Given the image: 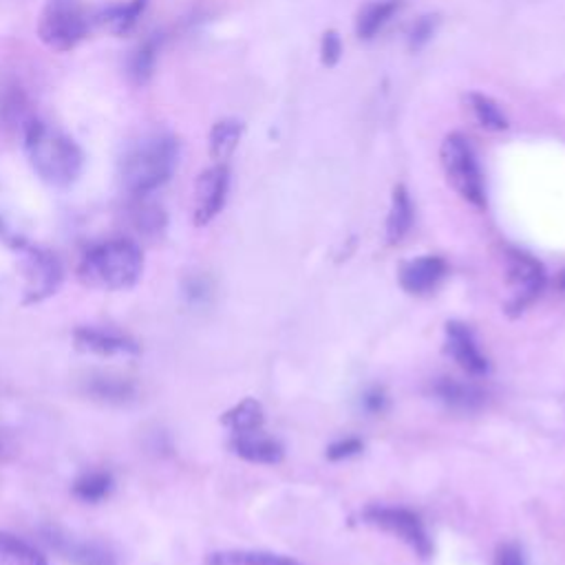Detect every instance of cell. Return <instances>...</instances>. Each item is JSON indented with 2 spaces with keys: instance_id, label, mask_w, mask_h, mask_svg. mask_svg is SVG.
Wrapping results in <instances>:
<instances>
[{
  "instance_id": "14",
  "label": "cell",
  "mask_w": 565,
  "mask_h": 565,
  "mask_svg": "<svg viewBox=\"0 0 565 565\" xmlns=\"http://www.w3.org/2000/svg\"><path fill=\"white\" fill-rule=\"evenodd\" d=\"M434 395L453 411L460 413H473L484 406L486 393L473 385V382H462L455 378H438L434 385Z\"/></svg>"
},
{
  "instance_id": "26",
  "label": "cell",
  "mask_w": 565,
  "mask_h": 565,
  "mask_svg": "<svg viewBox=\"0 0 565 565\" xmlns=\"http://www.w3.org/2000/svg\"><path fill=\"white\" fill-rule=\"evenodd\" d=\"M468 104L470 111L475 113L477 122L488 128V130H504L508 128V120L504 115V111L500 109V104L494 102L492 98L484 96V93H470L468 96Z\"/></svg>"
},
{
  "instance_id": "17",
  "label": "cell",
  "mask_w": 565,
  "mask_h": 565,
  "mask_svg": "<svg viewBox=\"0 0 565 565\" xmlns=\"http://www.w3.org/2000/svg\"><path fill=\"white\" fill-rule=\"evenodd\" d=\"M263 422H265L263 406L254 398L241 400L237 406H233L222 415V424L233 436L256 434L263 429Z\"/></svg>"
},
{
  "instance_id": "8",
  "label": "cell",
  "mask_w": 565,
  "mask_h": 565,
  "mask_svg": "<svg viewBox=\"0 0 565 565\" xmlns=\"http://www.w3.org/2000/svg\"><path fill=\"white\" fill-rule=\"evenodd\" d=\"M367 524L393 535L402 543H406L413 552L419 556H431L434 543L429 539L427 528H424L422 519L411 513L409 508H395V506H369L365 511Z\"/></svg>"
},
{
  "instance_id": "12",
  "label": "cell",
  "mask_w": 565,
  "mask_h": 565,
  "mask_svg": "<svg viewBox=\"0 0 565 565\" xmlns=\"http://www.w3.org/2000/svg\"><path fill=\"white\" fill-rule=\"evenodd\" d=\"M444 276H447V263H444V259L434 256V254H424V256L402 263L400 274H398L402 290L413 297L434 292Z\"/></svg>"
},
{
  "instance_id": "30",
  "label": "cell",
  "mask_w": 565,
  "mask_h": 565,
  "mask_svg": "<svg viewBox=\"0 0 565 565\" xmlns=\"http://www.w3.org/2000/svg\"><path fill=\"white\" fill-rule=\"evenodd\" d=\"M363 449H365V444H363L359 438H344V440L334 442V444L327 449V460H331V462H342V460H349V457H353V455H359Z\"/></svg>"
},
{
  "instance_id": "36",
  "label": "cell",
  "mask_w": 565,
  "mask_h": 565,
  "mask_svg": "<svg viewBox=\"0 0 565 565\" xmlns=\"http://www.w3.org/2000/svg\"><path fill=\"white\" fill-rule=\"evenodd\" d=\"M0 235H3V222H0Z\"/></svg>"
},
{
  "instance_id": "6",
  "label": "cell",
  "mask_w": 565,
  "mask_h": 565,
  "mask_svg": "<svg viewBox=\"0 0 565 565\" xmlns=\"http://www.w3.org/2000/svg\"><path fill=\"white\" fill-rule=\"evenodd\" d=\"M506 280L511 288V301L506 305L511 316L526 312L545 290V267L539 259L524 250L506 252Z\"/></svg>"
},
{
  "instance_id": "4",
  "label": "cell",
  "mask_w": 565,
  "mask_h": 565,
  "mask_svg": "<svg viewBox=\"0 0 565 565\" xmlns=\"http://www.w3.org/2000/svg\"><path fill=\"white\" fill-rule=\"evenodd\" d=\"M442 168L447 173L449 184L455 188V192L466 199L468 203L484 208L486 205V186L484 177L477 164V158L473 153V147L468 139L460 133H451L440 149Z\"/></svg>"
},
{
  "instance_id": "31",
  "label": "cell",
  "mask_w": 565,
  "mask_h": 565,
  "mask_svg": "<svg viewBox=\"0 0 565 565\" xmlns=\"http://www.w3.org/2000/svg\"><path fill=\"white\" fill-rule=\"evenodd\" d=\"M363 409L372 415H378V413H385L387 411V404H389V398L385 393V389L380 387H372L363 393V400H361Z\"/></svg>"
},
{
  "instance_id": "16",
  "label": "cell",
  "mask_w": 565,
  "mask_h": 565,
  "mask_svg": "<svg viewBox=\"0 0 565 565\" xmlns=\"http://www.w3.org/2000/svg\"><path fill=\"white\" fill-rule=\"evenodd\" d=\"M85 391H87L89 398H93L98 402L122 406V404H128V402L135 400L137 385L130 378H124V376L93 374V376L87 378Z\"/></svg>"
},
{
  "instance_id": "1",
  "label": "cell",
  "mask_w": 565,
  "mask_h": 565,
  "mask_svg": "<svg viewBox=\"0 0 565 565\" xmlns=\"http://www.w3.org/2000/svg\"><path fill=\"white\" fill-rule=\"evenodd\" d=\"M23 135L27 158L42 181L58 188L78 181L85 168V155L74 139L38 120H29Z\"/></svg>"
},
{
  "instance_id": "34",
  "label": "cell",
  "mask_w": 565,
  "mask_h": 565,
  "mask_svg": "<svg viewBox=\"0 0 565 565\" xmlns=\"http://www.w3.org/2000/svg\"><path fill=\"white\" fill-rule=\"evenodd\" d=\"M436 32V21H431V16L422 18L413 29H411V45L413 47H422L424 42H427Z\"/></svg>"
},
{
  "instance_id": "28",
  "label": "cell",
  "mask_w": 565,
  "mask_h": 565,
  "mask_svg": "<svg viewBox=\"0 0 565 565\" xmlns=\"http://www.w3.org/2000/svg\"><path fill=\"white\" fill-rule=\"evenodd\" d=\"M155 62H158V45H155V40H147L130 55L128 76L137 85H147L153 76V71H155Z\"/></svg>"
},
{
  "instance_id": "35",
  "label": "cell",
  "mask_w": 565,
  "mask_h": 565,
  "mask_svg": "<svg viewBox=\"0 0 565 565\" xmlns=\"http://www.w3.org/2000/svg\"><path fill=\"white\" fill-rule=\"evenodd\" d=\"M558 286H561V290H565V272H563L561 278H558Z\"/></svg>"
},
{
  "instance_id": "20",
  "label": "cell",
  "mask_w": 565,
  "mask_h": 565,
  "mask_svg": "<svg viewBox=\"0 0 565 565\" xmlns=\"http://www.w3.org/2000/svg\"><path fill=\"white\" fill-rule=\"evenodd\" d=\"M413 226V203L404 186H395L393 199H391V210L387 217V241L391 246L400 243Z\"/></svg>"
},
{
  "instance_id": "27",
  "label": "cell",
  "mask_w": 565,
  "mask_h": 565,
  "mask_svg": "<svg viewBox=\"0 0 565 565\" xmlns=\"http://www.w3.org/2000/svg\"><path fill=\"white\" fill-rule=\"evenodd\" d=\"M0 120H3L8 126H27L29 124V115H27V100L25 93L14 85V87H5L0 91Z\"/></svg>"
},
{
  "instance_id": "21",
  "label": "cell",
  "mask_w": 565,
  "mask_h": 565,
  "mask_svg": "<svg viewBox=\"0 0 565 565\" xmlns=\"http://www.w3.org/2000/svg\"><path fill=\"white\" fill-rule=\"evenodd\" d=\"M115 479L109 470H87L74 481V498L83 504H102L111 498Z\"/></svg>"
},
{
  "instance_id": "37",
  "label": "cell",
  "mask_w": 565,
  "mask_h": 565,
  "mask_svg": "<svg viewBox=\"0 0 565 565\" xmlns=\"http://www.w3.org/2000/svg\"><path fill=\"white\" fill-rule=\"evenodd\" d=\"M0 455H3V444H0Z\"/></svg>"
},
{
  "instance_id": "22",
  "label": "cell",
  "mask_w": 565,
  "mask_h": 565,
  "mask_svg": "<svg viewBox=\"0 0 565 565\" xmlns=\"http://www.w3.org/2000/svg\"><path fill=\"white\" fill-rule=\"evenodd\" d=\"M0 565H49L45 554L21 537L0 530Z\"/></svg>"
},
{
  "instance_id": "29",
  "label": "cell",
  "mask_w": 565,
  "mask_h": 565,
  "mask_svg": "<svg viewBox=\"0 0 565 565\" xmlns=\"http://www.w3.org/2000/svg\"><path fill=\"white\" fill-rule=\"evenodd\" d=\"M184 294L188 299V303L192 305H203L210 301V294H212V286L210 280L205 276H190L186 282H184Z\"/></svg>"
},
{
  "instance_id": "33",
  "label": "cell",
  "mask_w": 565,
  "mask_h": 565,
  "mask_svg": "<svg viewBox=\"0 0 565 565\" xmlns=\"http://www.w3.org/2000/svg\"><path fill=\"white\" fill-rule=\"evenodd\" d=\"M494 565H526L524 552L517 543H502L494 556Z\"/></svg>"
},
{
  "instance_id": "32",
  "label": "cell",
  "mask_w": 565,
  "mask_h": 565,
  "mask_svg": "<svg viewBox=\"0 0 565 565\" xmlns=\"http://www.w3.org/2000/svg\"><path fill=\"white\" fill-rule=\"evenodd\" d=\"M340 53H342V45H340L338 34H336V32H327L325 38H323V47H321L323 64L334 66V64L340 60Z\"/></svg>"
},
{
  "instance_id": "11",
  "label": "cell",
  "mask_w": 565,
  "mask_h": 565,
  "mask_svg": "<svg viewBox=\"0 0 565 565\" xmlns=\"http://www.w3.org/2000/svg\"><path fill=\"white\" fill-rule=\"evenodd\" d=\"M74 342L78 351L93 353V356L113 359V356H139V342L126 334L100 327H78L74 331Z\"/></svg>"
},
{
  "instance_id": "18",
  "label": "cell",
  "mask_w": 565,
  "mask_h": 565,
  "mask_svg": "<svg viewBox=\"0 0 565 565\" xmlns=\"http://www.w3.org/2000/svg\"><path fill=\"white\" fill-rule=\"evenodd\" d=\"M137 201L128 208L130 226L145 237H160L166 230V212L162 205L147 201V197H135Z\"/></svg>"
},
{
  "instance_id": "10",
  "label": "cell",
  "mask_w": 565,
  "mask_h": 565,
  "mask_svg": "<svg viewBox=\"0 0 565 565\" xmlns=\"http://www.w3.org/2000/svg\"><path fill=\"white\" fill-rule=\"evenodd\" d=\"M230 188V173L226 164H217L203 171L194 186V205L192 222L194 226H208L226 205Z\"/></svg>"
},
{
  "instance_id": "2",
  "label": "cell",
  "mask_w": 565,
  "mask_h": 565,
  "mask_svg": "<svg viewBox=\"0 0 565 565\" xmlns=\"http://www.w3.org/2000/svg\"><path fill=\"white\" fill-rule=\"evenodd\" d=\"M145 272V252L130 239L93 246L78 265L83 286L102 292H122L137 286Z\"/></svg>"
},
{
  "instance_id": "23",
  "label": "cell",
  "mask_w": 565,
  "mask_h": 565,
  "mask_svg": "<svg viewBox=\"0 0 565 565\" xmlns=\"http://www.w3.org/2000/svg\"><path fill=\"white\" fill-rule=\"evenodd\" d=\"M243 124L237 120H222L210 130V155L224 164L239 147Z\"/></svg>"
},
{
  "instance_id": "19",
  "label": "cell",
  "mask_w": 565,
  "mask_h": 565,
  "mask_svg": "<svg viewBox=\"0 0 565 565\" xmlns=\"http://www.w3.org/2000/svg\"><path fill=\"white\" fill-rule=\"evenodd\" d=\"M205 565H301L292 556H282L263 550H222L210 552Z\"/></svg>"
},
{
  "instance_id": "13",
  "label": "cell",
  "mask_w": 565,
  "mask_h": 565,
  "mask_svg": "<svg viewBox=\"0 0 565 565\" xmlns=\"http://www.w3.org/2000/svg\"><path fill=\"white\" fill-rule=\"evenodd\" d=\"M449 356L470 376H484L488 372V359L481 353L473 331L464 323H449L447 325V344Z\"/></svg>"
},
{
  "instance_id": "25",
  "label": "cell",
  "mask_w": 565,
  "mask_h": 565,
  "mask_svg": "<svg viewBox=\"0 0 565 565\" xmlns=\"http://www.w3.org/2000/svg\"><path fill=\"white\" fill-rule=\"evenodd\" d=\"M145 8H147V0H130V3H120V5H113V8L104 10L98 16V21L111 34L122 36V34H128L137 25L141 12H145Z\"/></svg>"
},
{
  "instance_id": "9",
  "label": "cell",
  "mask_w": 565,
  "mask_h": 565,
  "mask_svg": "<svg viewBox=\"0 0 565 565\" xmlns=\"http://www.w3.org/2000/svg\"><path fill=\"white\" fill-rule=\"evenodd\" d=\"M42 539L62 561L71 565H120V556L111 545L102 541L80 539L62 530L60 526H45Z\"/></svg>"
},
{
  "instance_id": "7",
  "label": "cell",
  "mask_w": 565,
  "mask_h": 565,
  "mask_svg": "<svg viewBox=\"0 0 565 565\" xmlns=\"http://www.w3.org/2000/svg\"><path fill=\"white\" fill-rule=\"evenodd\" d=\"M14 248L23 256V272H25V299L23 305H38L51 299L62 286V265L60 261L27 241H14Z\"/></svg>"
},
{
  "instance_id": "15",
  "label": "cell",
  "mask_w": 565,
  "mask_h": 565,
  "mask_svg": "<svg viewBox=\"0 0 565 565\" xmlns=\"http://www.w3.org/2000/svg\"><path fill=\"white\" fill-rule=\"evenodd\" d=\"M230 449L246 462L250 464H280L282 457H286V451H282L280 442L263 436V431L256 434H248V436H233L230 440Z\"/></svg>"
},
{
  "instance_id": "3",
  "label": "cell",
  "mask_w": 565,
  "mask_h": 565,
  "mask_svg": "<svg viewBox=\"0 0 565 565\" xmlns=\"http://www.w3.org/2000/svg\"><path fill=\"white\" fill-rule=\"evenodd\" d=\"M179 160V145L171 135H151L139 139L124 155L120 179L128 194L149 197L162 188L175 173Z\"/></svg>"
},
{
  "instance_id": "24",
  "label": "cell",
  "mask_w": 565,
  "mask_h": 565,
  "mask_svg": "<svg viewBox=\"0 0 565 565\" xmlns=\"http://www.w3.org/2000/svg\"><path fill=\"white\" fill-rule=\"evenodd\" d=\"M400 10L398 0H378V3H369L361 10L356 18V32L361 38L369 40L374 38L389 21L391 16Z\"/></svg>"
},
{
  "instance_id": "5",
  "label": "cell",
  "mask_w": 565,
  "mask_h": 565,
  "mask_svg": "<svg viewBox=\"0 0 565 565\" xmlns=\"http://www.w3.org/2000/svg\"><path fill=\"white\" fill-rule=\"evenodd\" d=\"M38 34L55 51H68L89 36V18L76 0H49Z\"/></svg>"
}]
</instances>
